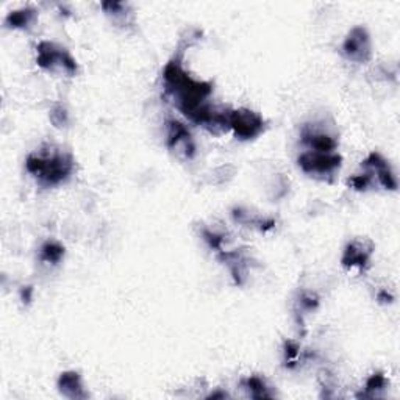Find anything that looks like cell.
<instances>
[{
    "instance_id": "1",
    "label": "cell",
    "mask_w": 400,
    "mask_h": 400,
    "mask_svg": "<svg viewBox=\"0 0 400 400\" xmlns=\"http://www.w3.org/2000/svg\"><path fill=\"white\" fill-rule=\"evenodd\" d=\"M26 168L43 186H55L72 174L74 160L67 153L55 152L47 155H30Z\"/></svg>"
},
{
    "instance_id": "2",
    "label": "cell",
    "mask_w": 400,
    "mask_h": 400,
    "mask_svg": "<svg viewBox=\"0 0 400 400\" xmlns=\"http://www.w3.org/2000/svg\"><path fill=\"white\" fill-rule=\"evenodd\" d=\"M301 169L305 174L315 175V177H333L336 171H340L342 158L338 153H324V152H315L308 151L303 152L299 158H297Z\"/></svg>"
},
{
    "instance_id": "3",
    "label": "cell",
    "mask_w": 400,
    "mask_h": 400,
    "mask_svg": "<svg viewBox=\"0 0 400 400\" xmlns=\"http://www.w3.org/2000/svg\"><path fill=\"white\" fill-rule=\"evenodd\" d=\"M266 122L263 117L247 108L233 109L229 113V129L233 131V135L242 139H254L260 136L264 131Z\"/></svg>"
},
{
    "instance_id": "4",
    "label": "cell",
    "mask_w": 400,
    "mask_h": 400,
    "mask_svg": "<svg viewBox=\"0 0 400 400\" xmlns=\"http://www.w3.org/2000/svg\"><path fill=\"white\" fill-rule=\"evenodd\" d=\"M38 66L45 70H55L60 67L63 72L74 75L77 72V63L70 55L53 43L43 41L38 45Z\"/></svg>"
},
{
    "instance_id": "5",
    "label": "cell",
    "mask_w": 400,
    "mask_h": 400,
    "mask_svg": "<svg viewBox=\"0 0 400 400\" xmlns=\"http://www.w3.org/2000/svg\"><path fill=\"white\" fill-rule=\"evenodd\" d=\"M342 53L355 63H367L372 57L371 36L364 27H354L342 43Z\"/></svg>"
},
{
    "instance_id": "6",
    "label": "cell",
    "mask_w": 400,
    "mask_h": 400,
    "mask_svg": "<svg viewBox=\"0 0 400 400\" xmlns=\"http://www.w3.org/2000/svg\"><path fill=\"white\" fill-rule=\"evenodd\" d=\"M374 244L367 239H355L347 244L344 255L341 258V263L346 268H364L372 255Z\"/></svg>"
},
{
    "instance_id": "7",
    "label": "cell",
    "mask_w": 400,
    "mask_h": 400,
    "mask_svg": "<svg viewBox=\"0 0 400 400\" xmlns=\"http://www.w3.org/2000/svg\"><path fill=\"white\" fill-rule=\"evenodd\" d=\"M168 146L171 148H178L180 146H183V153L188 158H191L195 151L190 130L175 119L168 122Z\"/></svg>"
},
{
    "instance_id": "8",
    "label": "cell",
    "mask_w": 400,
    "mask_h": 400,
    "mask_svg": "<svg viewBox=\"0 0 400 400\" xmlns=\"http://www.w3.org/2000/svg\"><path fill=\"white\" fill-rule=\"evenodd\" d=\"M302 143L307 144L311 151L332 153L338 147V141L327 131H320L311 127H305L302 131Z\"/></svg>"
},
{
    "instance_id": "9",
    "label": "cell",
    "mask_w": 400,
    "mask_h": 400,
    "mask_svg": "<svg viewBox=\"0 0 400 400\" xmlns=\"http://www.w3.org/2000/svg\"><path fill=\"white\" fill-rule=\"evenodd\" d=\"M363 164L366 168H371L372 171H375L379 182L383 188H387V190H391V191L397 190V178L394 175V172L391 171L388 161L383 158L380 153L372 152L369 156H367V160Z\"/></svg>"
},
{
    "instance_id": "10",
    "label": "cell",
    "mask_w": 400,
    "mask_h": 400,
    "mask_svg": "<svg viewBox=\"0 0 400 400\" xmlns=\"http://www.w3.org/2000/svg\"><path fill=\"white\" fill-rule=\"evenodd\" d=\"M58 388H60V393L67 399H86L88 397V394H86V391L83 388L82 377L72 371L60 375Z\"/></svg>"
},
{
    "instance_id": "11",
    "label": "cell",
    "mask_w": 400,
    "mask_h": 400,
    "mask_svg": "<svg viewBox=\"0 0 400 400\" xmlns=\"http://www.w3.org/2000/svg\"><path fill=\"white\" fill-rule=\"evenodd\" d=\"M35 19H36V10L27 6V8H21V10L11 11L6 16L5 23L8 27L13 28H26L31 26V23L35 22Z\"/></svg>"
},
{
    "instance_id": "12",
    "label": "cell",
    "mask_w": 400,
    "mask_h": 400,
    "mask_svg": "<svg viewBox=\"0 0 400 400\" xmlns=\"http://www.w3.org/2000/svg\"><path fill=\"white\" fill-rule=\"evenodd\" d=\"M63 256H65V247L58 242H45L41 249V258L47 263L57 264L61 261Z\"/></svg>"
},
{
    "instance_id": "13",
    "label": "cell",
    "mask_w": 400,
    "mask_h": 400,
    "mask_svg": "<svg viewBox=\"0 0 400 400\" xmlns=\"http://www.w3.org/2000/svg\"><path fill=\"white\" fill-rule=\"evenodd\" d=\"M246 388L249 389L250 396L254 399H268L272 397V394L268 391V387L260 377H250L246 380Z\"/></svg>"
},
{
    "instance_id": "14",
    "label": "cell",
    "mask_w": 400,
    "mask_h": 400,
    "mask_svg": "<svg viewBox=\"0 0 400 400\" xmlns=\"http://www.w3.org/2000/svg\"><path fill=\"white\" fill-rule=\"evenodd\" d=\"M387 377L383 374H374L371 375L369 379L366 382V389L364 394H362L363 397H375L377 396L379 391L387 388Z\"/></svg>"
},
{
    "instance_id": "15",
    "label": "cell",
    "mask_w": 400,
    "mask_h": 400,
    "mask_svg": "<svg viewBox=\"0 0 400 400\" xmlns=\"http://www.w3.org/2000/svg\"><path fill=\"white\" fill-rule=\"evenodd\" d=\"M301 354V349H299V344L294 342V341H286L285 344V360L286 363L289 364H294V362L297 360Z\"/></svg>"
},
{
    "instance_id": "16",
    "label": "cell",
    "mask_w": 400,
    "mask_h": 400,
    "mask_svg": "<svg viewBox=\"0 0 400 400\" xmlns=\"http://www.w3.org/2000/svg\"><path fill=\"white\" fill-rule=\"evenodd\" d=\"M349 183H350L352 186H354L355 190L363 191V190H366V188H369V185L372 183V177H371V174L355 175L354 178H350Z\"/></svg>"
},
{
    "instance_id": "17",
    "label": "cell",
    "mask_w": 400,
    "mask_h": 400,
    "mask_svg": "<svg viewBox=\"0 0 400 400\" xmlns=\"http://www.w3.org/2000/svg\"><path fill=\"white\" fill-rule=\"evenodd\" d=\"M50 119L52 122L57 125V127H61V125H65L67 122V113L66 109L63 107H55L50 113Z\"/></svg>"
},
{
    "instance_id": "18",
    "label": "cell",
    "mask_w": 400,
    "mask_h": 400,
    "mask_svg": "<svg viewBox=\"0 0 400 400\" xmlns=\"http://www.w3.org/2000/svg\"><path fill=\"white\" fill-rule=\"evenodd\" d=\"M301 305L305 310H315L319 305V299L315 294H303L301 297Z\"/></svg>"
}]
</instances>
